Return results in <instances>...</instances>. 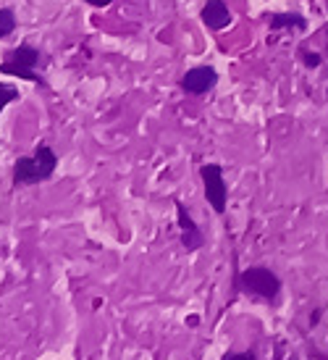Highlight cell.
Instances as JSON below:
<instances>
[{
  "mask_svg": "<svg viewBox=\"0 0 328 360\" xmlns=\"http://www.w3.org/2000/svg\"><path fill=\"white\" fill-rule=\"evenodd\" d=\"M281 27H305V21L299 16H273L270 30H281Z\"/></svg>",
  "mask_w": 328,
  "mask_h": 360,
  "instance_id": "obj_9",
  "label": "cell"
},
{
  "mask_svg": "<svg viewBox=\"0 0 328 360\" xmlns=\"http://www.w3.org/2000/svg\"><path fill=\"white\" fill-rule=\"evenodd\" d=\"M221 360H257V355L253 350H247V352H226Z\"/></svg>",
  "mask_w": 328,
  "mask_h": 360,
  "instance_id": "obj_11",
  "label": "cell"
},
{
  "mask_svg": "<svg viewBox=\"0 0 328 360\" xmlns=\"http://www.w3.org/2000/svg\"><path fill=\"white\" fill-rule=\"evenodd\" d=\"M305 63H307V66H318V63H320V56H315V53H305Z\"/></svg>",
  "mask_w": 328,
  "mask_h": 360,
  "instance_id": "obj_12",
  "label": "cell"
},
{
  "mask_svg": "<svg viewBox=\"0 0 328 360\" xmlns=\"http://www.w3.org/2000/svg\"><path fill=\"white\" fill-rule=\"evenodd\" d=\"M215 82H218V74H215V69H210V66H197V69H189L187 74L181 76V90L189 92V95H205L208 90L215 87Z\"/></svg>",
  "mask_w": 328,
  "mask_h": 360,
  "instance_id": "obj_6",
  "label": "cell"
},
{
  "mask_svg": "<svg viewBox=\"0 0 328 360\" xmlns=\"http://www.w3.org/2000/svg\"><path fill=\"white\" fill-rule=\"evenodd\" d=\"M202 177V187H205V200L215 213H226V200H229V190L224 181V168L218 164H205L200 168Z\"/></svg>",
  "mask_w": 328,
  "mask_h": 360,
  "instance_id": "obj_4",
  "label": "cell"
},
{
  "mask_svg": "<svg viewBox=\"0 0 328 360\" xmlns=\"http://www.w3.org/2000/svg\"><path fill=\"white\" fill-rule=\"evenodd\" d=\"M237 286L247 295H255V297H263V300H273L281 289V279L273 273L270 269H263V266H253V269L242 271L237 279Z\"/></svg>",
  "mask_w": 328,
  "mask_h": 360,
  "instance_id": "obj_3",
  "label": "cell"
},
{
  "mask_svg": "<svg viewBox=\"0 0 328 360\" xmlns=\"http://www.w3.org/2000/svg\"><path fill=\"white\" fill-rule=\"evenodd\" d=\"M16 30V14L11 8H0V40H5Z\"/></svg>",
  "mask_w": 328,
  "mask_h": 360,
  "instance_id": "obj_8",
  "label": "cell"
},
{
  "mask_svg": "<svg viewBox=\"0 0 328 360\" xmlns=\"http://www.w3.org/2000/svg\"><path fill=\"white\" fill-rule=\"evenodd\" d=\"M37 66H40V50L32 45H19L5 53V58L0 63V74L19 76V79H27L34 85H45V79L34 71Z\"/></svg>",
  "mask_w": 328,
  "mask_h": 360,
  "instance_id": "obj_2",
  "label": "cell"
},
{
  "mask_svg": "<svg viewBox=\"0 0 328 360\" xmlns=\"http://www.w3.org/2000/svg\"><path fill=\"white\" fill-rule=\"evenodd\" d=\"M176 224L181 229V245L187 247V253H194L205 245V234L200 232V226L194 224V218L189 216V208L176 200Z\"/></svg>",
  "mask_w": 328,
  "mask_h": 360,
  "instance_id": "obj_5",
  "label": "cell"
},
{
  "mask_svg": "<svg viewBox=\"0 0 328 360\" xmlns=\"http://www.w3.org/2000/svg\"><path fill=\"white\" fill-rule=\"evenodd\" d=\"M14 100H19V90L11 87V85H0V113H3L5 105L14 103Z\"/></svg>",
  "mask_w": 328,
  "mask_h": 360,
  "instance_id": "obj_10",
  "label": "cell"
},
{
  "mask_svg": "<svg viewBox=\"0 0 328 360\" xmlns=\"http://www.w3.org/2000/svg\"><path fill=\"white\" fill-rule=\"evenodd\" d=\"M202 21L208 24L210 30H224L231 24V14L226 8L224 0H208L205 8H202Z\"/></svg>",
  "mask_w": 328,
  "mask_h": 360,
  "instance_id": "obj_7",
  "label": "cell"
},
{
  "mask_svg": "<svg viewBox=\"0 0 328 360\" xmlns=\"http://www.w3.org/2000/svg\"><path fill=\"white\" fill-rule=\"evenodd\" d=\"M289 360H292V358H289Z\"/></svg>",
  "mask_w": 328,
  "mask_h": 360,
  "instance_id": "obj_14",
  "label": "cell"
},
{
  "mask_svg": "<svg viewBox=\"0 0 328 360\" xmlns=\"http://www.w3.org/2000/svg\"><path fill=\"white\" fill-rule=\"evenodd\" d=\"M90 5H95V8H105V5H110L113 0H87Z\"/></svg>",
  "mask_w": 328,
  "mask_h": 360,
  "instance_id": "obj_13",
  "label": "cell"
},
{
  "mask_svg": "<svg viewBox=\"0 0 328 360\" xmlns=\"http://www.w3.org/2000/svg\"><path fill=\"white\" fill-rule=\"evenodd\" d=\"M58 168V155L50 145H40L32 155L16 158L14 168H11V181L14 187H32V184H43L47 181Z\"/></svg>",
  "mask_w": 328,
  "mask_h": 360,
  "instance_id": "obj_1",
  "label": "cell"
}]
</instances>
